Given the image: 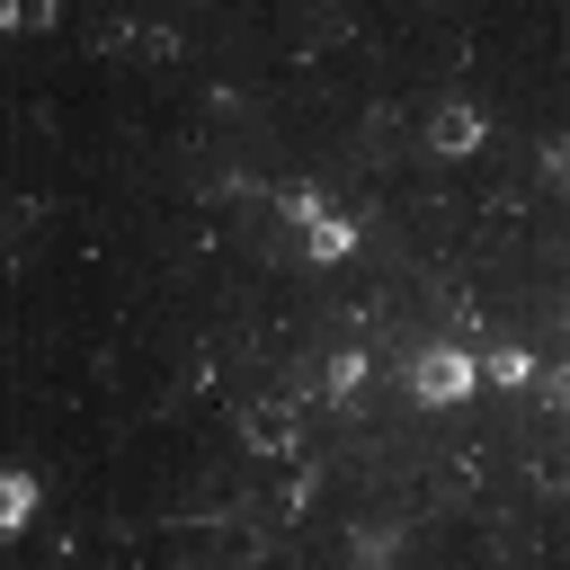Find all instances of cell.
<instances>
[{
  "mask_svg": "<svg viewBox=\"0 0 570 570\" xmlns=\"http://www.w3.org/2000/svg\"><path fill=\"white\" fill-rule=\"evenodd\" d=\"M9 18H18V27H45V18H53V0H9Z\"/></svg>",
  "mask_w": 570,
  "mask_h": 570,
  "instance_id": "cell-3",
  "label": "cell"
},
{
  "mask_svg": "<svg viewBox=\"0 0 570 570\" xmlns=\"http://www.w3.org/2000/svg\"><path fill=\"white\" fill-rule=\"evenodd\" d=\"M419 392H463V365H454V356H445V365L428 356V365H419Z\"/></svg>",
  "mask_w": 570,
  "mask_h": 570,
  "instance_id": "cell-1",
  "label": "cell"
},
{
  "mask_svg": "<svg viewBox=\"0 0 570 570\" xmlns=\"http://www.w3.org/2000/svg\"><path fill=\"white\" fill-rule=\"evenodd\" d=\"M18 508H27V481H9V472H0V525H18Z\"/></svg>",
  "mask_w": 570,
  "mask_h": 570,
  "instance_id": "cell-2",
  "label": "cell"
}]
</instances>
